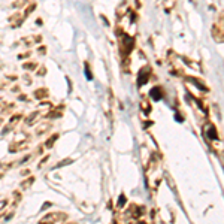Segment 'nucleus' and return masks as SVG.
Listing matches in <instances>:
<instances>
[{
	"mask_svg": "<svg viewBox=\"0 0 224 224\" xmlns=\"http://www.w3.org/2000/svg\"><path fill=\"white\" fill-rule=\"evenodd\" d=\"M66 218H67V214L64 212H51V214H47L43 218H40L37 224H57L60 221H64Z\"/></svg>",
	"mask_w": 224,
	"mask_h": 224,
	"instance_id": "f257e3e1",
	"label": "nucleus"
},
{
	"mask_svg": "<svg viewBox=\"0 0 224 224\" xmlns=\"http://www.w3.org/2000/svg\"><path fill=\"white\" fill-rule=\"evenodd\" d=\"M30 139H24V141H19V142H14L9 145V152H18V151H22L26 149L27 145H29Z\"/></svg>",
	"mask_w": 224,
	"mask_h": 224,
	"instance_id": "f03ea898",
	"label": "nucleus"
},
{
	"mask_svg": "<svg viewBox=\"0 0 224 224\" xmlns=\"http://www.w3.org/2000/svg\"><path fill=\"white\" fill-rule=\"evenodd\" d=\"M205 134H206L209 139H212V141L220 139L218 131H217V127H215L214 124H206V127H205Z\"/></svg>",
	"mask_w": 224,
	"mask_h": 224,
	"instance_id": "7ed1b4c3",
	"label": "nucleus"
},
{
	"mask_svg": "<svg viewBox=\"0 0 224 224\" xmlns=\"http://www.w3.org/2000/svg\"><path fill=\"white\" fill-rule=\"evenodd\" d=\"M52 127V124L51 123H40L37 127H36V130H34V133L37 134V136H40V134H43V133H47L50 129Z\"/></svg>",
	"mask_w": 224,
	"mask_h": 224,
	"instance_id": "20e7f679",
	"label": "nucleus"
},
{
	"mask_svg": "<svg viewBox=\"0 0 224 224\" xmlns=\"http://www.w3.org/2000/svg\"><path fill=\"white\" fill-rule=\"evenodd\" d=\"M149 96L152 100H160L163 97V93H162V88L160 87H154L151 91H149Z\"/></svg>",
	"mask_w": 224,
	"mask_h": 224,
	"instance_id": "39448f33",
	"label": "nucleus"
},
{
	"mask_svg": "<svg viewBox=\"0 0 224 224\" xmlns=\"http://www.w3.org/2000/svg\"><path fill=\"white\" fill-rule=\"evenodd\" d=\"M145 82H148V70H146V67H144V69L139 72V78H138V84L139 85H144Z\"/></svg>",
	"mask_w": 224,
	"mask_h": 224,
	"instance_id": "423d86ee",
	"label": "nucleus"
},
{
	"mask_svg": "<svg viewBox=\"0 0 224 224\" xmlns=\"http://www.w3.org/2000/svg\"><path fill=\"white\" fill-rule=\"evenodd\" d=\"M37 118H39V112H37V111H33L30 115L26 117V124H27V126H33Z\"/></svg>",
	"mask_w": 224,
	"mask_h": 224,
	"instance_id": "0eeeda50",
	"label": "nucleus"
},
{
	"mask_svg": "<svg viewBox=\"0 0 224 224\" xmlns=\"http://www.w3.org/2000/svg\"><path fill=\"white\" fill-rule=\"evenodd\" d=\"M47 96H48V90L47 88H40V90H36V91H34V97L39 99V100H42L43 97H47Z\"/></svg>",
	"mask_w": 224,
	"mask_h": 224,
	"instance_id": "6e6552de",
	"label": "nucleus"
},
{
	"mask_svg": "<svg viewBox=\"0 0 224 224\" xmlns=\"http://www.w3.org/2000/svg\"><path fill=\"white\" fill-rule=\"evenodd\" d=\"M33 182H34V178H33V176H29L27 179H24V181L21 182V188H22V190H27V188L32 187Z\"/></svg>",
	"mask_w": 224,
	"mask_h": 224,
	"instance_id": "1a4fd4ad",
	"label": "nucleus"
},
{
	"mask_svg": "<svg viewBox=\"0 0 224 224\" xmlns=\"http://www.w3.org/2000/svg\"><path fill=\"white\" fill-rule=\"evenodd\" d=\"M58 136H60V134H57V133H55V134H52V136H51L47 142H45V146H47V148H52V146H54V144H55V141L58 139Z\"/></svg>",
	"mask_w": 224,
	"mask_h": 224,
	"instance_id": "9d476101",
	"label": "nucleus"
},
{
	"mask_svg": "<svg viewBox=\"0 0 224 224\" xmlns=\"http://www.w3.org/2000/svg\"><path fill=\"white\" fill-rule=\"evenodd\" d=\"M72 163H73V160H72V159H64V160H61V162H58V163L55 164V169L63 167V166H67V164H72Z\"/></svg>",
	"mask_w": 224,
	"mask_h": 224,
	"instance_id": "9b49d317",
	"label": "nucleus"
},
{
	"mask_svg": "<svg viewBox=\"0 0 224 224\" xmlns=\"http://www.w3.org/2000/svg\"><path fill=\"white\" fill-rule=\"evenodd\" d=\"M15 163H3V162H0V173H5L11 166H14Z\"/></svg>",
	"mask_w": 224,
	"mask_h": 224,
	"instance_id": "f8f14e48",
	"label": "nucleus"
},
{
	"mask_svg": "<svg viewBox=\"0 0 224 224\" xmlns=\"http://www.w3.org/2000/svg\"><path fill=\"white\" fill-rule=\"evenodd\" d=\"M21 118H22V114H15V115H12V117H11V123H9V124H12V126H14V124H17Z\"/></svg>",
	"mask_w": 224,
	"mask_h": 224,
	"instance_id": "ddd939ff",
	"label": "nucleus"
},
{
	"mask_svg": "<svg viewBox=\"0 0 224 224\" xmlns=\"http://www.w3.org/2000/svg\"><path fill=\"white\" fill-rule=\"evenodd\" d=\"M58 117H61L60 111H50V114L47 115V118H58Z\"/></svg>",
	"mask_w": 224,
	"mask_h": 224,
	"instance_id": "4468645a",
	"label": "nucleus"
},
{
	"mask_svg": "<svg viewBox=\"0 0 224 224\" xmlns=\"http://www.w3.org/2000/svg\"><path fill=\"white\" fill-rule=\"evenodd\" d=\"M126 202H127V197H126L124 194H121V196H120V200H118V208H123V206L126 205Z\"/></svg>",
	"mask_w": 224,
	"mask_h": 224,
	"instance_id": "2eb2a0df",
	"label": "nucleus"
},
{
	"mask_svg": "<svg viewBox=\"0 0 224 224\" xmlns=\"http://www.w3.org/2000/svg\"><path fill=\"white\" fill-rule=\"evenodd\" d=\"M6 205H8V199L3 197V196H0V209H3Z\"/></svg>",
	"mask_w": 224,
	"mask_h": 224,
	"instance_id": "dca6fc26",
	"label": "nucleus"
},
{
	"mask_svg": "<svg viewBox=\"0 0 224 224\" xmlns=\"http://www.w3.org/2000/svg\"><path fill=\"white\" fill-rule=\"evenodd\" d=\"M30 157H32L30 154H27V155H24V157H22V159H21V160H19V162H18L17 164H22V163H26V162H29V160H30Z\"/></svg>",
	"mask_w": 224,
	"mask_h": 224,
	"instance_id": "f3484780",
	"label": "nucleus"
},
{
	"mask_svg": "<svg viewBox=\"0 0 224 224\" xmlns=\"http://www.w3.org/2000/svg\"><path fill=\"white\" fill-rule=\"evenodd\" d=\"M34 67H36V63H26L24 64V69H27V70H32Z\"/></svg>",
	"mask_w": 224,
	"mask_h": 224,
	"instance_id": "a211bd4d",
	"label": "nucleus"
},
{
	"mask_svg": "<svg viewBox=\"0 0 224 224\" xmlns=\"http://www.w3.org/2000/svg\"><path fill=\"white\" fill-rule=\"evenodd\" d=\"M142 109L146 112V114H148V112L151 111V106H149V103H146V102H142Z\"/></svg>",
	"mask_w": 224,
	"mask_h": 224,
	"instance_id": "6ab92c4d",
	"label": "nucleus"
},
{
	"mask_svg": "<svg viewBox=\"0 0 224 224\" xmlns=\"http://www.w3.org/2000/svg\"><path fill=\"white\" fill-rule=\"evenodd\" d=\"M50 206H52V203H51V202H45V203L42 205V208H40V211H45V209H48Z\"/></svg>",
	"mask_w": 224,
	"mask_h": 224,
	"instance_id": "aec40b11",
	"label": "nucleus"
},
{
	"mask_svg": "<svg viewBox=\"0 0 224 224\" xmlns=\"http://www.w3.org/2000/svg\"><path fill=\"white\" fill-rule=\"evenodd\" d=\"M48 160H50V157H48V155H47V157H43V159H42V162H40V163L37 164V169H39V167H42V166H43L45 163H47Z\"/></svg>",
	"mask_w": 224,
	"mask_h": 224,
	"instance_id": "412c9836",
	"label": "nucleus"
},
{
	"mask_svg": "<svg viewBox=\"0 0 224 224\" xmlns=\"http://www.w3.org/2000/svg\"><path fill=\"white\" fill-rule=\"evenodd\" d=\"M14 199H15L17 202H19V200H21V193H19V191H14Z\"/></svg>",
	"mask_w": 224,
	"mask_h": 224,
	"instance_id": "4be33fe9",
	"label": "nucleus"
},
{
	"mask_svg": "<svg viewBox=\"0 0 224 224\" xmlns=\"http://www.w3.org/2000/svg\"><path fill=\"white\" fill-rule=\"evenodd\" d=\"M85 73H87V78H88V79L93 78V76H91V72H90V69H88V64H85Z\"/></svg>",
	"mask_w": 224,
	"mask_h": 224,
	"instance_id": "5701e85b",
	"label": "nucleus"
},
{
	"mask_svg": "<svg viewBox=\"0 0 224 224\" xmlns=\"http://www.w3.org/2000/svg\"><path fill=\"white\" fill-rule=\"evenodd\" d=\"M34 8H36V5H34V3H32V5H30V8H29V9H26V15H27V14H30Z\"/></svg>",
	"mask_w": 224,
	"mask_h": 224,
	"instance_id": "b1692460",
	"label": "nucleus"
},
{
	"mask_svg": "<svg viewBox=\"0 0 224 224\" xmlns=\"http://www.w3.org/2000/svg\"><path fill=\"white\" fill-rule=\"evenodd\" d=\"M29 173H30L29 169H22V170H21V175H22V176H26V175H29Z\"/></svg>",
	"mask_w": 224,
	"mask_h": 224,
	"instance_id": "393cba45",
	"label": "nucleus"
},
{
	"mask_svg": "<svg viewBox=\"0 0 224 224\" xmlns=\"http://www.w3.org/2000/svg\"><path fill=\"white\" fill-rule=\"evenodd\" d=\"M19 100H22V102H26V100H29V97H27L26 94H21V96H19Z\"/></svg>",
	"mask_w": 224,
	"mask_h": 224,
	"instance_id": "a878e982",
	"label": "nucleus"
},
{
	"mask_svg": "<svg viewBox=\"0 0 224 224\" xmlns=\"http://www.w3.org/2000/svg\"><path fill=\"white\" fill-rule=\"evenodd\" d=\"M37 75H45V67H42L40 70H37Z\"/></svg>",
	"mask_w": 224,
	"mask_h": 224,
	"instance_id": "bb28decb",
	"label": "nucleus"
},
{
	"mask_svg": "<svg viewBox=\"0 0 224 224\" xmlns=\"http://www.w3.org/2000/svg\"><path fill=\"white\" fill-rule=\"evenodd\" d=\"M12 91H14V93H18V91H19V87H14Z\"/></svg>",
	"mask_w": 224,
	"mask_h": 224,
	"instance_id": "cd10ccee",
	"label": "nucleus"
},
{
	"mask_svg": "<svg viewBox=\"0 0 224 224\" xmlns=\"http://www.w3.org/2000/svg\"><path fill=\"white\" fill-rule=\"evenodd\" d=\"M138 224H146V223H145V221H139Z\"/></svg>",
	"mask_w": 224,
	"mask_h": 224,
	"instance_id": "c85d7f7f",
	"label": "nucleus"
},
{
	"mask_svg": "<svg viewBox=\"0 0 224 224\" xmlns=\"http://www.w3.org/2000/svg\"><path fill=\"white\" fill-rule=\"evenodd\" d=\"M2 123H3V120H2V118H0V124H2Z\"/></svg>",
	"mask_w": 224,
	"mask_h": 224,
	"instance_id": "c756f323",
	"label": "nucleus"
}]
</instances>
